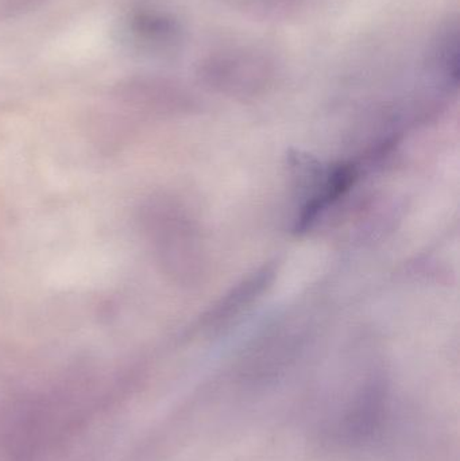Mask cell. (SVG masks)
Segmentation results:
<instances>
[{"label":"cell","instance_id":"obj_1","mask_svg":"<svg viewBox=\"0 0 460 461\" xmlns=\"http://www.w3.org/2000/svg\"><path fill=\"white\" fill-rule=\"evenodd\" d=\"M273 76L272 59L250 49H230L211 54L199 68L203 84L230 96H253L269 86Z\"/></svg>","mask_w":460,"mask_h":461},{"label":"cell","instance_id":"obj_2","mask_svg":"<svg viewBox=\"0 0 460 461\" xmlns=\"http://www.w3.org/2000/svg\"><path fill=\"white\" fill-rule=\"evenodd\" d=\"M154 221V235L162 262L173 273L191 276L199 274L202 266L200 239L194 223L178 208H159Z\"/></svg>","mask_w":460,"mask_h":461},{"label":"cell","instance_id":"obj_3","mask_svg":"<svg viewBox=\"0 0 460 461\" xmlns=\"http://www.w3.org/2000/svg\"><path fill=\"white\" fill-rule=\"evenodd\" d=\"M127 41L138 51L149 56L169 57L180 50L184 27L176 14L157 5L135 8L126 27Z\"/></svg>","mask_w":460,"mask_h":461},{"label":"cell","instance_id":"obj_4","mask_svg":"<svg viewBox=\"0 0 460 461\" xmlns=\"http://www.w3.org/2000/svg\"><path fill=\"white\" fill-rule=\"evenodd\" d=\"M459 51L458 19L450 18L439 27L424 57V73L443 91L458 88Z\"/></svg>","mask_w":460,"mask_h":461},{"label":"cell","instance_id":"obj_5","mask_svg":"<svg viewBox=\"0 0 460 461\" xmlns=\"http://www.w3.org/2000/svg\"><path fill=\"white\" fill-rule=\"evenodd\" d=\"M272 274L267 268H265L253 278L243 282L231 294L227 295L224 301H221V305L216 306L215 311L211 312L208 319L212 320L213 322H219L221 320L231 319L232 316L239 313L243 306L248 305L254 298L258 297V294L264 292L265 286L270 282Z\"/></svg>","mask_w":460,"mask_h":461},{"label":"cell","instance_id":"obj_6","mask_svg":"<svg viewBox=\"0 0 460 461\" xmlns=\"http://www.w3.org/2000/svg\"><path fill=\"white\" fill-rule=\"evenodd\" d=\"M229 2L253 13L275 14L289 10L297 0H229Z\"/></svg>","mask_w":460,"mask_h":461}]
</instances>
